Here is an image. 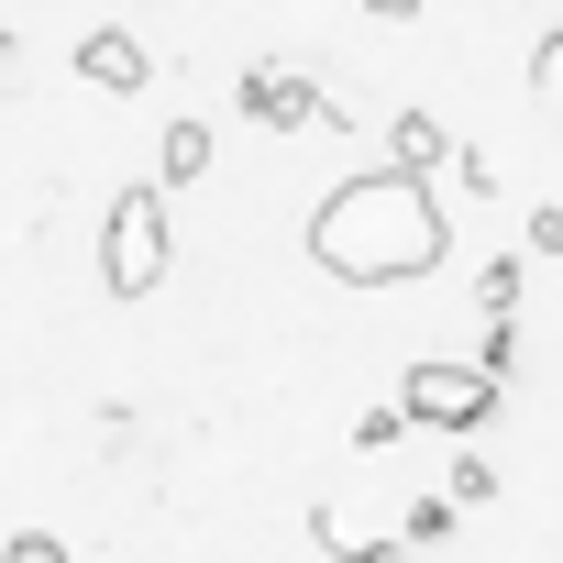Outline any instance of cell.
I'll use <instances>...</instances> for the list:
<instances>
[{
    "label": "cell",
    "instance_id": "1",
    "mask_svg": "<svg viewBox=\"0 0 563 563\" xmlns=\"http://www.w3.org/2000/svg\"><path fill=\"white\" fill-rule=\"evenodd\" d=\"M453 254V221L431 199V177L409 166H365L310 210V265L332 288H398V276H431Z\"/></svg>",
    "mask_w": 563,
    "mask_h": 563
},
{
    "label": "cell",
    "instance_id": "2",
    "mask_svg": "<svg viewBox=\"0 0 563 563\" xmlns=\"http://www.w3.org/2000/svg\"><path fill=\"white\" fill-rule=\"evenodd\" d=\"M166 265H177V221H166V177H144V188H122L111 221H100V288H111V299H155Z\"/></svg>",
    "mask_w": 563,
    "mask_h": 563
},
{
    "label": "cell",
    "instance_id": "3",
    "mask_svg": "<svg viewBox=\"0 0 563 563\" xmlns=\"http://www.w3.org/2000/svg\"><path fill=\"white\" fill-rule=\"evenodd\" d=\"M497 387H508V376H486V365H431V354H420V365L398 376V409H409L420 431H453V442H475V431L497 420Z\"/></svg>",
    "mask_w": 563,
    "mask_h": 563
},
{
    "label": "cell",
    "instance_id": "4",
    "mask_svg": "<svg viewBox=\"0 0 563 563\" xmlns=\"http://www.w3.org/2000/svg\"><path fill=\"white\" fill-rule=\"evenodd\" d=\"M232 111H243L254 133H310V122L332 111V89H310L299 67H243V78H232Z\"/></svg>",
    "mask_w": 563,
    "mask_h": 563
},
{
    "label": "cell",
    "instance_id": "5",
    "mask_svg": "<svg viewBox=\"0 0 563 563\" xmlns=\"http://www.w3.org/2000/svg\"><path fill=\"white\" fill-rule=\"evenodd\" d=\"M78 78H89L100 100H133V89H155V56H144L122 23H100V34H78Z\"/></svg>",
    "mask_w": 563,
    "mask_h": 563
},
{
    "label": "cell",
    "instance_id": "6",
    "mask_svg": "<svg viewBox=\"0 0 563 563\" xmlns=\"http://www.w3.org/2000/svg\"><path fill=\"white\" fill-rule=\"evenodd\" d=\"M210 166H221V155H210V122H166V133H155V177H166V188H199Z\"/></svg>",
    "mask_w": 563,
    "mask_h": 563
},
{
    "label": "cell",
    "instance_id": "7",
    "mask_svg": "<svg viewBox=\"0 0 563 563\" xmlns=\"http://www.w3.org/2000/svg\"><path fill=\"white\" fill-rule=\"evenodd\" d=\"M387 166H409V177H431V166H453V133H442L431 111H398V122H387Z\"/></svg>",
    "mask_w": 563,
    "mask_h": 563
},
{
    "label": "cell",
    "instance_id": "8",
    "mask_svg": "<svg viewBox=\"0 0 563 563\" xmlns=\"http://www.w3.org/2000/svg\"><path fill=\"white\" fill-rule=\"evenodd\" d=\"M310 541H321L332 563H387V552H398V530H354L343 508H310Z\"/></svg>",
    "mask_w": 563,
    "mask_h": 563
},
{
    "label": "cell",
    "instance_id": "9",
    "mask_svg": "<svg viewBox=\"0 0 563 563\" xmlns=\"http://www.w3.org/2000/svg\"><path fill=\"white\" fill-rule=\"evenodd\" d=\"M519 299H530V254H486V265H475V310H486V321H497V310L519 321Z\"/></svg>",
    "mask_w": 563,
    "mask_h": 563
},
{
    "label": "cell",
    "instance_id": "10",
    "mask_svg": "<svg viewBox=\"0 0 563 563\" xmlns=\"http://www.w3.org/2000/svg\"><path fill=\"white\" fill-rule=\"evenodd\" d=\"M453 519H464V497H409L398 508V541H453Z\"/></svg>",
    "mask_w": 563,
    "mask_h": 563
},
{
    "label": "cell",
    "instance_id": "11",
    "mask_svg": "<svg viewBox=\"0 0 563 563\" xmlns=\"http://www.w3.org/2000/svg\"><path fill=\"white\" fill-rule=\"evenodd\" d=\"M398 431H409V409H398V398H387V409H354V453H387Z\"/></svg>",
    "mask_w": 563,
    "mask_h": 563
},
{
    "label": "cell",
    "instance_id": "12",
    "mask_svg": "<svg viewBox=\"0 0 563 563\" xmlns=\"http://www.w3.org/2000/svg\"><path fill=\"white\" fill-rule=\"evenodd\" d=\"M0 563H78L56 530H12V541H0Z\"/></svg>",
    "mask_w": 563,
    "mask_h": 563
},
{
    "label": "cell",
    "instance_id": "13",
    "mask_svg": "<svg viewBox=\"0 0 563 563\" xmlns=\"http://www.w3.org/2000/svg\"><path fill=\"white\" fill-rule=\"evenodd\" d=\"M519 254H563V199H541V210L519 221Z\"/></svg>",
    "mask_w": 563,
    "mask_h": 563
},
{
    "label": "cell",
    "instance_id": "14",
    "mask_svg": "<svg viewBox=\"0 0 563 563\" xmlns=\"http://www.w3.org/2000/svg\"><path fill=\"white\" fill-rule=\"evenodd\" d=\"M453 497H464V508H486V497H497V464H486V453H464V464H453Z\"/></svg>",
    "mask_w": 563,
    "mask_h": 563
},
{
    "label": "cell",
    "instance_id": "15",
    "mask_svg": "<svg viewBox=\"0 0 563 563\" xmlns=\"http://www.w3.org/2000/svg\"><path fill=\"white\" fill-rule=\"evenodd\" d=\"M453 177H464V188L486 199V188H497V155H486V144H453Z\"/></svg>",
    "mask_w": 563,
    "mask_h": 563
},
{
    "label": "cell",
    "instance_id": "16",
    "mask_svg": "<svg viewBox=\"0 0 563 563\" xmlns=\"http://www.w3.org/2000/svg\"><path fill=\"white\" fill-rule=\"evenodd\" d=\"M530 78H541V89H563V34H541V45H530Z\"/></svg>",
    "mask_w": 563,
    "mask_h": 563
},
{
    "label": "cell",
    "instance_id": "17",
    "mask_svg": "<svg viewBox=\"0 0 563 563\" xmlns=\"http://www.w3.org/2000/svg\"><path fill=\"white\" fill-rule=\"evenodd\" d=\"M365 12H376V23H420V0H365Z\"/></svg>",
    "mask_w": 563,
    "mask_h": 563
}]
</instances>
